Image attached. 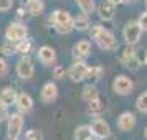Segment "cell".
Returning a JSON list of instances; mask_svg holds the SVG:
<instances>
[{
  "label": "cell",
  "mask_w": 147,
  "mask_h": 140,
  "mask_svg": "<svg viewBox=\"0 0 147 140\" xmlns=\"http://www.w3.org/2000/svg\"><path fill=\"white\" fill-rule=\"evenodd\" d=\"M89 35L102 51H117L119 50V41L116 38V35L111 30L104 28L102 25H91Z\"/></svg>",
  "instance_id": "6da1fadb"
},
{
  "label": "cell",
  "mask_w": 147,
  "mask_h": 140,
  "mask_svg": "<svg viewBox=\"0 0 147 140\" xmlns=\"http://www.w3.org/2000/svg\"><path fill=\"white\" fill-rule=\"evenodd\" d=\"M48 23L55 28L58 35H69L74 31V17L65 12L63 8H56L48 17Z\"/></svg>",
  "instance_id": "7a4b0ae2"
},
{
  "label": "cell",
  "mask_w": 147,
  "mask_h": 140,
  "mask_svg": "<svg viewBox=\"0 0 147 140\" xmlns=\"http://www.w3.org/2000/svg\"><path fill=\"white\" fill-rule=\"evenodd\" d=\"M142 33H144V30H142V27L139 25V21L137 20H129L124 25V28H122V38H124V43L126 45H137L140 41V36H142Z\"/></svg>",
  "instance_id": "3957f363"
},
{
  "label": "cell",
  "mask_w": 147,
  "mask_h": 140,
  "mask_svg": "<svg viewBox=\"0 0 147 140\" xmlns=\"http://www.w3.org/2000/svg\"><path fill=\"white\" fill-rule=\"evenodd\" d=\"M25 127V114L12 112L7 119V135L8 137H20Z\"/></svg>",
  "instance_id": "277c9868"
},
{
  "label": "cell",
  "mask_w": 147,
  "mask_h": 140,
  "mask_svg": "<svg viewBox=\"0 0 147 140\" xmlns=\"http://www.w3.org/2000/svg\"><path fill=\"white\" fill-rule=\"evenodd\" d=\"M15 73H17V76L23 81H30L33 78L35 64H33V61H32V58H30L28 54H23V56L18 58L17 64H15Z\"/></svg>",
  "instance_id": "5b68a950"
},
{
  "label": "cell",
  "mask_w": 147,
  "mask_h": 140,
  "mask_svg": "<svg viewBox=\"0 0 147 140\" xmlns=\"http://www.w3.org/2000/svg\"><path fill=\"white\" fill-rule=\"evenodd\" d=\"M5 40H10V41H20V40H25L28 38V27L22 21H12L8 23L7 28H5Z\"/></svg>",
  "instance_id": "8992f818"
},
{
  "label": "cell",
  "mask_w": 147,
  "mask_h": 140,
  "mask_svg": "<svg viewBox=\"0 0 147 140\" xmlns=\"http://www.w3.org/2000/svg\"><path fill=\"white\" fill-rule=\"evenodd\" d=\"M88 69H89V66L86 64L84 60L73 58V64L68 69V78L73 82H81V81L88 79Z\"/></svg>",
  "instance_id": "52a82bcc"
},
{
  "label": "cell",
  "mask_w": 147,
  "mask_h": 140,
  "mask_svg": "<svg viewBox=\"0 0 147 140\" xmlns=\"http://www.w3.org/2000/svg\"><path fill=\"white\" fill-rule=\"evenodd\" d=\"M113 91L117 96H129L134 91V81L126 74H119L113 81Z\"/></svg>",
  "instance_id": "ba28073f"
},
{
  "label": "cell",
  "mask_w": 147,
  "mask_h": 140,
  "mask_svg": "<svg viewBox=\"0 0 147 140\" xmlns=\"http://www.w3.org/2000/svg\"><path fill=\"white\" fill-rule=\"evenodd\" d=\"M58 97V86L55 81H47L43 86H41V91H40V100L48 106V104H53L55 100Z\"/></svg>",
  "instance_id": "9c48e42d"
},
{
  "label": "cell",
  "mask_w": 147,
  "mask_h": 140,
  "mask_svg": "<svg viewBox=\"0 0 147 140\" xmlns=\"http://www.w3.org/2000/svg\"><path fill=\"white\" fill-rule=\"evenodd\" d=\"M15 107H17V111L22 112V114H30L32 111H33V107H35V100H33V97H32L28 92L20 91V92H17Z\"/></svg>",
  "instance_id": "30bf717a"
},
{
  "label": "cell",
  "mask_w": 147,
  "mask_h": 140,
  "mask_svg": "<svg viewBox=\"0 0 147 140\" xmlns=\"http://www.w3.org/2000/svg\"><path fill=\"white\" fill-rule=\"evenodd\" d=\"M36 58L43 66H51L56 63V51H55L53 46H48V45H43L36 50Z\"/></svg>",
  "instance_id": "8fae6325"
},
{
  "label": "cell",
  "mask_w": 147,
  "mask_h": 140,
  "mask_svg": "<svg viewBox=\"0 0 147 140\" xmlns=\"http://www.w3.org/2000/svg\"><path fill=\"white\" fill-rule=\"evenodd\" d=\"M96 13L101 21H111L116 15V3H113L111 0H102L96 7Z\"/></svg>",
  "instance_id": "7c38bea8"
},
{
  "label": "cell",
  "mask_w": 147,
  "mask_h": 140,
  "mask_svg": "<svg viewBox=\"0 0 147 140\" xmlns=\"http://www.w3.org/2000/svg\"><path fill=\"white\" fill-rule=\"evenodd\" d=\"M93 53V45L89 40H80L73 45V58H80V60L86 61Z\"/></svg>",
  "instance_id": "4fadbf2b"
},
{
  "label": "cell",
  "mask_w": 147,
  "mask_h": 140,
  "mask_svg": "<svg viewBox=\"0 0 147 140\" xmlns=\"http://www.w3.org/2000/svg\"><path fill=\"white\" fill-rule=\"evenodd\" d=\"M136 124H137V117L131 111H126V112H122L117 117V129L122 130V132H131V130H134Z\"/></svg>",
  "instance_id": "5bb4252c"
},
{
  "label": "cell",
  "mask_w": 147,
  "mask_h": 140,
  "mask_svg": "<svg viewBox=\"0 0 147 140\" xmlns=\"http://www.w3.org/2000/svg\"><path fill=\"white\" fill-rule=\"evenodd\" d=\"M91 125V130H93V135L96 139H102V137H107L111 133V125L109 122L101 117H94V120L89 124Z\"/></svg>",
  "instance_id": "9a60e30c"
},
{
  "label": "cell",
  "mask_w": 147,
  "mask_h": 140,
  "mask_svg": "<svg viewBox=\"0 0 147 140\" xmlns=\"http://www.w3.org/2000/svg\"><path fill=\"white\" fill-rule=\"evenodd\" d=\"M91 25H93V23L89 20V15L81 12L80 15L74 17V30H76V31H89Z\"/></svg>",
  "instance_id": "2e32d148"
},
{
  "label": "cell",
  "mask_w": 147,
  "mask_h": 140,
  "mask_svg": "<svg viewBox=\"0 0 147 140\" xmlns=\"http://www.w3.org/2000/svg\"><path fill=\"white\" fill-rule=\"evenodd\" d=\"M15 99H17V91L13 87H3L0 91V102L5 106H15Z\"/></svg>",
  "instance_id": "e0dca14e"
},
{
  "label": "cell",
  "mask_w": 147,
  "mask_h": 140,
  "mask_svg": "<svg viewBox=\"0 0 147 140\" xmlns=\"http://www.w3.org/2000/svg\"><path fill=\"white\" fill-rule=\"evenodd\" d=\"M93 137L94 135H93V130H91V125H86V124L78 125L73 132L74 140H89V139H93Z\"/></svg>",
  "instance_id": "ac0fdd59"
},
{
  "label": "cell",
  "mask_w": 147,
  "mask_h": 140,
  "mask_svg": "<svg viewBox=\"0 0 147 140\" xmlns=\"http://www.w3.org/2000/svg\"><path fill=\"white\" fill-rule=\"evenodd\" d=\"M81 97L83 100H94V99H99V89L96 84H86V86L83 87V91H81Z\"/></svg>",
  "instance_id": "d6986e66"
},
{
  "label": "cell",
  "mask_w": 147,
  "mask_h": 140,
  "mask_svg": "<svg viewBox=\"0 0 147 140\" xmlns=\"http://www.w3.org/2000/svg\"><path fill=\"white\" fill-rule=\"evenodd\" d=\"M27 12L30 17H40L45 12V2L43 0H32V2H28Z\"/></svg>",
  "instance_id": "ffe728a7"
},
{
  "label": "cell",
  "mask_w": 147,
  "mask_h": 140,
  "mask_svg": "<svg viewBox=\"0 0 147 140\" xmlns=\"http://www.w3.org/2000/svg\"><path fill=\"white\" fill-rule=\"evenodd\" d=\"M32 48H33V41L32 40H28V38L20 40V41L15 43V54H20V56L28 54L30 51H32Z\"/></svg>",
  "instance_id": "44dd1931"
},
{
  "label": "cell",
  "mask_w": 147,
  "mask_h": 140,
  "mask_svg": "<svg viewBox=\"0 0 147 140\" xmlns=\"http://www.w3.org/2000/svg\"><path fill=\"white\" fill-rule=\"evenodd\" d=\"M74 3L78 5L83 13L86 15H93L96 12V3H94V0H74Z\"/></svg>",
  "instance_id": "7402d4cb"
},
{
  "label": "cell",
  "mask_w": 147,
  "mask_h": 140,
  "mask_svg": "<svg viewBox=\"0 0 147 140\" xmlns=\"http://www.w3.org/2000/svg\"><path fill=\"white\" fill-rule=\"evenodd\" d=\"M88 112L93 117H99L101 114L104 112V104L101 102V99H94L88 102Z\"/></svg>",
  "instance_id": "603a6c76"
},
{
  "label": "cell",
  "mask_w": 147,
  "mask_h": 140,
  "mask_svg": "<svg viewBox=\"0 0 147 140\" xmlns=\"http://www.w3.org/2000/svg\"><path fill=\"white\" fill-rule=\"evenodd\" d=\"M140 64H142V60L137 56V51H136L129 60L124 61V66H126L127 69H131V71H137V69L140 68Z\"/></svg>",
  "instance_id": "cb8c5ba5"
},
{
  "label": "cell",
  "mask_w": 147,
  "mask_h": 140,
  "mask_svg": "<svg viewBox=\"0 0 147 140\" xmlns=\"http://www.w3.org/2000/svg\"><path fill=\"white\" fill-rule=\"evenodd\" d=\"M102 76H104V68L102 66H89V69H88V79L99 81Z\"/></svg>",
  "instance_id": "d4e9b609"
},
{
  "label": "cell",
  "mask_w": 147,
  "mask_h": 140,
  "mask_svg": "<svg viewBox=\"0 0 147 140\" xmlns=\"http://www.w3.org/2000/svg\"><path fill=\"white\" fill-rule=\"evenodd\" d=\"M136 107L140 114H147V91L139 94V97L136 100Z\"/></svg>",
  "instance_id": "484cf974"
},
{
  "label": "cell",
  "mask_w": 147,
  "mask_h": 140,
  "mask_svg": "<svg viewBox=\"0 0 147 140\" xmlns=\"http://www.w3.org/2000/svg\"><path fill=\"white\" fill-rule=\"evenodd\" d=\"M0 53L3 54V56H12V54H15V41L5 40L3 45L0 46Z\"/></svg>",
  "instance_id": "4316f807"
},
{
  "label": "cell",
  "mask_w": 147,
  "mask_h": 140,
  "mask_svg": "<svg viewBox=\"0 0 147 140\" xmlns=\"http://www.w3.org/2000/svg\"><path fill=\"white\" fill-rule=\"evenodd\" d=\"M134 53H136V51H134V45H126V46H124V50H122V51H121V54H119V61L124 64V61L129 60Z\"/></svg>",
  "instance_id": "83f0119b"
},
{
  "label": "cell",
  "mask_w": 147,
  "mask_h": 140,
  "mask_svg": "<svg viewBox=\"0 0 147 140\" xmlns=\"http://www.w3.org/2000/svg\"><path fill=\"white\" fill-rule=\"evenodd\" d=\"M25 140H43V132L36 129H30L25 132Z\"/></svg>",
  "instance_id": "f1b7e54d"
},
{
  "label": "cell",
  "mask_w": 147,
  "mask_h": 140,
  "mask_svg": "<svg viewBox=\"0 0 147 140\" xmlns=\"http://www.w3.org/2000/svg\"><path fill=\"white\" fill-rule=\"evenodd\" d=\"M65 76H68V71L65 69L63 66H60V64H55L53 66V78L56 81L58 79H65Z\"/></svg>",
  "instance_id": "f546056e"
},
{
  "label": "cell",
  "mask_w": 147,
  "mask_h": 140,
  "mask_svg": "<svg viewBox=\"0 0 147 140\" xmlns=\"http://www.w3.org/2000/svg\"><path fill=\"white\" fill-rule=\"evenodd\" d=\"M8 71H10V66H8V61L5 56H0V78L7 76Z\"/></svg>",
  "instance_id": "4dcf8cb0"
},
{
  "label": "cell",
  "mask_w": 147,
  "mask_h": 140,
  "mask_svg": "<svg viewBox=\"0 0 147 140\" xmlns=\"http://www.w3.org/2000/svg\"><path fill=\"white\" fill-rule=\"evenodd\" d=\"M13 7V0H0V13H5Z\"/></svg>",
  "instance_id": "1f68e13d"
},
{
  "label": "cell",
  "mask_w": 147,
  "mask_h": 140,
  "mask_svg": "<svg viewBox=\"0 0 147 140\" xmlns=\"http://www.w3.org/2000/svg\"><path fill=\"white\" fill-rule=\"evenodd\" d=\"M8 115H10L8 106H5V104H2V102H0V122H5V120L8 119Z\"/></svg>",
  "instance_id": "d6a6232c"
},
{
  "label": "cell",
  "mask_w": 147,
  "mask_h": 140,
  "mask_svg": "<svg viewBox=\"0 0 147 140\" xmlns=\"http://www.w3.org/2000/svg\"><path fill=\"white\" fill-rule=\"evenodd\" d=\"M137 21H139V25L142 27V30H144V31H147V10H146V12H142V13L139 15Z\"/></svg>",
  "instance_id": "836d02e7"
},
{
  "label": "cell",
  "mask_w": 147,
  "mask_h": 140,
  "mask_svg": "<svg viewBox=\"0 0 147 140\" xmlns=\"http://www.w3.org/2000/svg\"><path fill=\"white\" fill-rule=\"evenodd\" d=\"M25 13H28V12H27V7H25V8H23V7H20V8H18V13H17V15H18V17L22 18V17H23Z\"/></svg>",
  "instance_id": "e575fe53"
},
{
  "label": "cell",
  "mask_w": 147,
  "mask_h": 140,
  "mask_svg": "<svg viewBox=\"0 0 147 140\" xmlns=\"http://www.w3.org/2000/svg\"><path fill=\"white\" fill-rule=\"evenodd\" d=\"M99 140H116V137H114L113 133H109L107 137H102V139H99Z\"/></svg>",
  "instance_id": "d590c367"
},
{
  "label": "cell",
  "mask_w": 147,
  "mask_h": 140,
  "mask_svg": "<svg viewBox=\"0 0 147 140\" xmlns=\"http://www.w3.org/2000/svg\"><path fill=\"white\" fill-rule=\"evenodd\" d=\"M136 0H121V3L122 5H131V3H134Z\"/></svg>",
  "instance_id": "8d00e7d4"
},
{
  "label": "cell",
  "mask_w": 147,
  "mask_h": 140,
  "mask_svg": "<svg viewBox=\"0 0 147 140\" xmlns=\"http://www.w3.org/2000/svg\"><path fill=\"white\" fill-rule=\"evenodd\" d=\"M5 140H20V137H8V135H7V139H5Z\"/></svg>",
  "instance_id": "74e56055"
},
{
  "label": "cell",
  "mask_w": 147,
  "mask_h": 140,
  "mask_svg": "<svg viewBox=\"0 0 147 140\" xmlns=\"http://www.w3.org/2000/svg\"><path fill=\"white\" fill-rule=\"evenodd\" d=\"M111 2H113V3H116V5H119V3H121V0H111Z\"/></svg>",
  "instance_id": "f35d334b"
},
{
  "label": "cell",
  "mask_w": 147,
  "mask_h": 140,
  "mask_svg": "<svg viewBox=\"0 0 147 140\" xmlns=\"http://www.w3.org/2000/svg\"><path fill=\"white\" fill-rule=\"evenodd\" d=\"M144 63H146V64H147V51H146V53H144Z\"/></svg>",
  "instance_id": "ab89813d"
},
{
  "label": "cell",
  "mask_w": 147,
  "mask_h": 140,
  "mask_svg": "<svg viewBox=\"0 0 147 140\" xmlns=\"http://www.w3.org/2000/svg\"><path fill=\"white\" fill-rule=\"evenodd\" d=\"M144 137H146V140H147V125H146V129H144Z\"/></svg>",
  "instance_id": "60d3db41"
},
{
  "label": "cell",
  "mask_w": 147,
  "mask_h": 140,
  "mask_svg": "<svg viewBox=\"0 0 147 140\" xmlns=\"http://www.w3.org/2000/svg\"><path fill=\"white\" fill-rule=\"evenodd\" d=\"M28 2H32V0H23V3H25V5H27Z\"/></svg>",
  "instance_id": "b9f144b4"
},
{
  "label": "cell",
  "mask_w": 147,
  "mask_h": 140,
  "mask_svg": "<svg viewBox=\"0 0 147 140\" xmlns=\"http://www.w3.org/2000/svg\"><path fill=\"white\" fill-rule=\"evenodd\" d=\"M89 140H99V139H94V137H93V139H89Z\"/></svg>",
  "instance_id": "7bdbcfd3"
},
{
  "label": "cell",
  "mask_w": 147,
  "mask_h": 140,
  "mask_svg": "<svg viewBox=\"0 0 147 140\" xmlns=\"http://www.w3.org/2000/svg\"><path fill=\"white\" fill-rule=\"evenodd\" d=\"M146 10H147V0H146Z\"/></svg>",
  "instance_id": "ee69618b"
}]
</instances>
